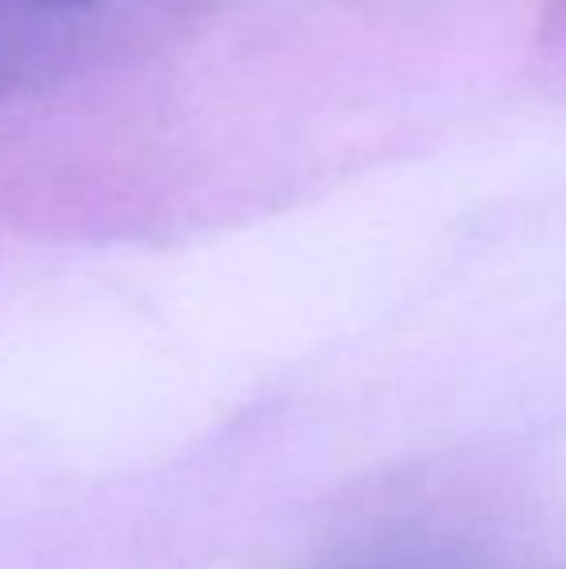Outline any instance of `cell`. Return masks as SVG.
I'll use <instances>...</instances> for the list:
<instances>
[{"instance_id": "1", "label": "cell", "mask_w": 566, "mask_h": 569, "mask_svg": "<svg viewBox=\"0 0 566 569\" xmlns=\"http://www.w3.org/2000/svg\"><path fill=\"white\" fill-rule=\"evenodd\" d=\"M393 569H404V566H393Z\"/></svg>"}]
</instances>
